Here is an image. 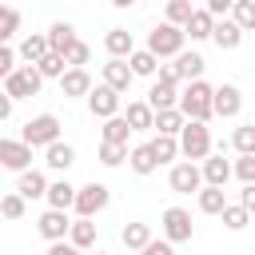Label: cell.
Instances as JSON below:
<instances>
[{
	"label": "cell",
	"instance_id": "52a82bcc",
	"mask_svg": "<svg viewBox=\"0 0 255 255\" xmlns=\"http://www.w3.org/2000/svg\"><path fill=\"white\" fill-rule=\"evenodd\" d=\"M159 227H163V239H167L171 247H175V243H187V239H191V211L167 207L163 219H159Z\"/></svg>",
	"mask_w": 255,
	"mask_h": 255
},
{
	"label": "cell",
	"instance_id": "8d00e7d4",
	"mask_svg": "<svg viewBox=\"0 0 255 255\" xmlns=\"http://www.w3.org/2000/svg\"><path fill=\"white\" fill-rule=\"evenodd\" d=\"M151 151H155V159H159V163H171V159L179 155V139H175V135H163V131H159V135L151 139Z\"/></svg>",
	"mask_w": 255,
	"mask_h": 255
},
{
	"label": "cell",
	"instance_id": "d6986e66",
	"mask_svg": "<svg viewBox=\"0 0 255 255\" xmlns=\"http://www.w3.org/2000/svg\"><path fill=\"white\" fill-rule=\"evenodd\" d=\"M179 104V96H175V84H167V80H155L151 88H147V108L151 112H163V108H175Z\"/></svg>",
	"mask_w": 255,
	"mask_h": 255
},
{
	"label": "cell",
	"instance_id": "277c9868",
	"mask_svg": "<svg viewBox=\"0 0 255 255\" xmlns=\"http://www.w3.org/2000/svg\"><path fill=\"white\" fill-rule=\"evenodd\" d=\"M40 84H44V76L36 72V64H20V68H12V72L4 76V92H8L12 100H32V96L40 92Z\"/></svg>",
	"mask_w": 255,
	"mask_h": 255
},
{
	"label": "cell",
	"instance_id": "7402d4cb",
	"mask_svg": "<svg viewBox=\"0 0 255 255\" xmlns=\"http://www.w3.org/2000/svg\"><path fill=\"white\" fill-rule=\"evenodd\" d=\"M68 243H72V247H80V251L96 247V223H92L88 215H80V219L68 227Z\"/></svg>",
	"mask_w": 255,
	"mask_h": 255
},
{
	"label": "cell",
	"instance_id": "7a4b0ae2",
	"mask_svg": "<svg viewBox=\"0 0 255 255\" xmlns=\"http://www.w3.org/2000/svg\"><path fill=\"white\" fill-rule=\"evenodd\" d=\"M175 139H179V155H187L191 163L211 155V131H207L203 120H183V128H179Z\"/></svg>",
	"mask_w": 255,
	"mask_h": 255
},
{
	"label": "cell",
	"instance_id": "83f0119b",
	"mask_svg": "<svg viewBox=\"0 0 255 255\" xmlns=\"http://www.w3.org/2000/svg\"><path fill=\"white\" fill-rule=\"evenodd\" d=\"M20 60H28V64H36L40 56H48V36H40V32H32V36H24L20 40V52H16Z\"/></svg>",
	"mask_w": 255,
	"mask_h": 255
},
{
	"label": "cell",
	"instance_id": "30bf717a",
	"mask_svg": "<svg viewBox=\"0 0 255 255\" xmlns=\"http://www.w3.org/2000/svg\"><path fill=\"white\" fill-rule=\"evenodd\" d=\"M239 108H243V96H239V88H235V84H219V88L211 92V112H215V116L235 120V116H239Z\"/></svg>",
	"mask_w": 255,
	"mask_h": 255
},
{
	"label": "cell",
	"instance_id": "4dcf8cb0",
	"mask_svg": "<svg viewBox=\"0 0 255 255\" xmlns=\"http://www.w3.org/2000/svg\"><path fill=\"white\" fill-rule=\"evenodd\" d=\"M36 72H40L44 80H60V76L68 72V60H64L60 52H48V56H40V60H36Z\"/></svg>",
	"mask_w": 255,
	"mask_h": 255
},
{
	"label": "cell",
	"instance_id": "f5cc1de1",
	"mask_svg": "<svg viewBox=\"0 0 255 255\" xmlns=\"http://www.w3.org/2000/svg\"><path fill=\"white\" fill-rule=\"evenodd\" d=\"M112 4H116V8H135L139 0H112Z\"/></svg>",
	"mask_w": 255,
	"mask_h": 255
},
{
	"label": "cell",
	"instance_id": "816d5d0a",
	"mask_svg": "<svg viewBox=\"0 0 255 255\" xmlns=\"http://www.w3.org/2000/svg\"><path fill=\"white\" fill-rule=\"evenodd\" d=\"M8 116H12V96H8L4 88H0V124H4Z\"/></svg>",
	"mask_w": 255,
	"mask_h": 255
},
{
	"label": "cell",
	"instance_id": "ffe728a7",
	"mask_svg": "<svg viewBox=\"0 0 255 255\" xmlns=\"http://www.w3.org/2000/svg\"><path fill=\"white\" fill-rule=\"evenodd\" d=\"M128 167H131L135 175H151V171L159 167V159H155L151 143H139V147H131V151H128Z\"/></svg>",
	"mask_w": 255,
	"mask_h": 255
},
{
	"label": "cell",
	"instance_id": "8fae6325",
	"mask_svg": "<svg viewBox=\"0 0 255 255\" xmlns=\"http://www.w3.org/2000/svg\"><path fill=\"white\" fill-rule=\"evenodd\" d=\"M68 227H72V219H68V211H60V207H48V211L36 219V231H40L48 243L68 239Z\"/></svg>",
	"mask_w": 255,
	"mask_h": 255
},
{
	"label": "cell",
	"instance_id": "ab89813d",
	"mask_svg": "<svg viewBox=\"0 0 255 255\" xmlns=\"http://www.w3.org/2000/svg\"><path fill=\"white\" fill-rule=\"evenodd\" d=\"M24 195L20 191H8V195H0V219H20L24 215Z\"/></svg>",
	"mask_w": 255,
	"mask_h": 255
},
{
	"label": "cell",
	"instance_id": "1f68e13d",
	"mask_svg": "<svg viewBox=\"0 0 255 255\" xmlns=\"http://www.w3.org/2000/svg\"><path fill=\"white\" fill-rule=\"evenodd\" d=\"M175 64H179V76H183V80H199L203 68H207V60H203L199 52H179Z\"/></svg>",
	"mask_w": 255,
	"mask_h": 255
},
{
	"label": "cell",
	"instance_id": "f6af8a7d",
	"mask_svg": "<svg viewBox=\"0 0 255 255\" xmlns=\"http://www.w3.org/2000/svg\"><path fill=\"white\" fill-rule=\"evenodd\" d=\"M139 255H175V251H171L167 239H147V243L139 247Z\"/></svg>",
	"mask_w": 255,
	"mask_h": 255
},
{
	"label": "cell",
	"instance_id": "ac0fdd59",
	"mask_svg": "<svg viewBox=\"0 0 255 255\" xmlns=\"http://www.w3.org/2000/svg\"><path fill=\"white\" fill-rule=\"evenodd\" d=\"M211 28H215V16H211L207 8H195V12L187 16V24H183V36H191V40H211Z\"/></svg>",
	"mask_w": 255,
	"mask_h": 255
},
{
	"label": "cell",
	"instance_id": "7bdbcfd3",
	"mask_svg": "<svg viewBox=\"0 0 255 255\" xmlns=\"http://www.w3.org/2000/svg\"><path fill=\"white\" fill-rule=\"evenodd\" d=\"M195 8H191V0H167V24H187V16H191Z\"/></svg>",
	"mask_w": 255,
	"mask_h": 255
},
{
	"label": "cell",
	"instance_id": "ee69618b",
	"mask_svg": "<svg viewBox=\"0 0 255 255\" xmlns=\"http://www.w3.org/2000/svg\"><path fill=\"white\" fill-rule=\"evenodd\" d=\"M231 175H239L243 183H255V151H247V155H239V159L231 163Z\"/></svg>",
	"mask_w": 255,
	"mask_h": 255
},
{
	"label": "cell",
	"instance_id": "7dc6e473",
	"mask_svg": "<svg viewBox=\"0 0 255 255\" xmlns=\"http://www.w3.org/2000/svg\"><path fill=\"white\" fill-rule=\"evenodd\" d=\"M44 255H84V251H80V247H72L68 239H56V243H48V251H44Z\"/></svg>",
	"mask_w": 255,
	"mask_h": 255
},
{
	"label": "cell",
	"instance_id": "836d02e7",
	"mask_svg": "<svg viewBox=\"0 0 255 255\" xmlns=\"http://www.w3.org/2000/svg\"><path fill=\"white\" fill-rule=\"evenodd\" d=\"M120 239H124V247H128V251H139V247L151 239V227H147V223H124Z\"/></svg>",
	"mask_w": 255,
	"mask_h": 255
},
{
	"label": "cell",
	"instance_id": "e575fe53",
	"mask_svg": "<svg viewBox=\"0 0 255 255\" xmlns=\"http://www.w3.org/2000/svg\"><path fill=\"white\" fill-rule=\"evenodd\" d=\"M231 20L239 24V32H255V0H235L231 4Z\"/></svg>",
	"mask_w": 255,
	"mask_h": 255
},
{
	"label": "cell",
	"instance_id": "484cf974",
	"mask_svg": "<svg viewBox=\"0 0 255 255\" xmlns=\"http://www.w3.org/2000/svg\"><path fill=\"white\" fill-rule=\"evenodd\" d=\"M44 199H48V207H60V211H68V207H72V199H76V187H72L68 179H56V183H48Z\"/></svg>",
	"mask_w": 255,
	"mask_h": 255
},
{
	"label": "cell",
	"instance_id": "b9f144b4",
	"mask_svg": "<svg viewBox=\"0 0 255 255\" xmlns=\"http://www.w3.org/2000/svg\"><path fill=\"white\" fill-rule=\"evenodd\" d=\"M231 143H235V151H239V155H247V151H255V124H243V128H235V135H231Z\"/></svg>",
	"mask_w": 255,
	"mask_h": 255
},
{
	"label": "cell",
	"instance_id": "7c38bea8",
	"mask_svg": "<svg viewBox=\"0 0 255 255\" xmlns=\"http://www.w3.org/2000/svg\"><path fill=\"white\" fill-rule=\"evenodd\" d=\"M0 167H8V171L32 167V147L24 139H0Z\"/></svg>",
	"mask_w": 255,
	"mask_h": 255
},
{
	"label": "cell",
	"instance_id": "4316f807",
	"mask_svg": "<svg viewBox=\"0 0 255 255\" xmlns=\"http://www.w3.org/2000/svg\"><path fill=\"white\" fill-rule=\"evenodd\" d=\"M195 199H199V211H203V215H219L223 203H227V199H223V187H215V183H203V187L195 191Z\"/></svg>",
	"mask_w": 255,
	"mask_h": 255
},
{
	"label": "cell",
	"instance_id": "ba28073f",
	"mask_svg": "<svg viewBox=\"0 0 255 255\" xmlns=\"http://www.w3.org/2000/svg\"><path fill=\"white\" fill-rule=\"evenodd\" d=\"M167 183H171V191H179V195H191V191H199V187H203V171H199V163L183 159V163H175V167H171Z\"/></svg>",
	"mask_w": 255,
	"mask_h": 255
},
{
	"label": "cell",
	"instance_id": "44dd1931",
	"mask_svg": "<svg viewBox=\"0 0 255 255\" xmlns=\"http://www.w3.org/2000/svg\"><path fill=\"white\" fill-rule=\"evenodd\" d=\"M16 191H20L24 199H40V195L48 191V179H44V171H36V167H24V171H20V183H16Z\"/></svg>",
	"mask_w": 255,
	"mask_h": 255
},
{
	"label": "cell",
	"instance_id": "e0dca14e",
	"mask_svg": "<svg viewBox=\"0 0 255 255\" xmlns=\"http://www.w3.org/2000/svg\"><path fill=\"white\" fill-rule=\"evenodd\" d=\"M44 163H48L52 171H68V167L76 163V147H72V143H64V139H56V143H48V147H44Z\"/></svg>",
	"mask_w": 255,
	"mask_h": 255
},
{
	"label": "cell",
	"instance_id": "f35d334b",
	"mask_svg": "<svg viewBox=\"0 0 255 255\" xmlns=\"http://www.w3.org/2000/svg\"><path fill=\"white\" fill-rule=\"evenodd\" d=\"M124 159H128V143H108V139L100 143V163L104 167H120Z\"/></svg>",
	"mask_w": 255,
	"mask_h": 255
},
{
	"label": "cell",
	"instance_id": "f546056e",
	"mask_svg": "<svg viewBox=\"0 0 255 255\" xmlns=\"http://www.w3.org/2000/svg\"><path fill=\"white\" fill-rule=\"evenodd\" d=\"M151 128L163 131V135H179V128H183V112H179V108H163V112H155Z\"/></svg>",
	"mask_w": 255,
	"mask_h": 255
},
{
	"label": "cell",
	"instance_id": "681fc988",
	"mask_svg": "<svg viewBox=\"0 0 255 255\" xmlns=\"http://www.w3.org/2000/svg\"><path fill=\"white\" fill-rule=\"evenodd\" d=\"M239 203H243L247 211H255V183H243V191H239Z\"/></svg>",
	"mask_w": 255,
	"mask_h": 255
},
{
	"label": "cell",
	"instance_id": "603a6c76",
	"mask_svg": "<svg viewBox=\"0 0 255 255\" xmlns=\"http://www.w3.org/2000/svg\"><path fill=\"white\" fill-rule=\"evenodd\" d=\"M44 36H48V52H60V56H64V52H68V44L76 40V28H72L68 20H56Z\"/></svg>",
	"mask_w": 255,
	"mask_h": 255
},
{
	"label": "cell",
	"instance_id": "6da1fadb",
	"mask_svg": "<svg viewBox=\"0 0 255 255\" xmlns=\"http://www.w3.org/2000/svg\"><path fill=\"white\" fill-rule=\"evenodd\" d=\"M211 92H215V88H211L203 76H199V80H187V88H183V96H179V104H175V108L183 112V120H203V124H207V120L215 116V112H211Z\"/></svg>",
	"mask_w": 255,
	"mask_h": 255
},
{
	"label": "cell",
	"instance_id": "cb8c5ba5",
	"mask_svg": "<svg viewBox=\"0 0 255 255\" xmlns=\"http://www.w3.org/2000/svg\"><path fill=\"white\" fill-rule=\"evenodd\" d=\"M199 171H203V183H215V187H223V183L231 179V163H227L223 155H207Z\"/></svg>",
	"mask_w": 255,
	"mask_h": 255
},
{
	"label": "cell",
	"instance_id": "f907efd6",
	"mask_svg": "<svg viewBox=\"0 0 255 255\" xmlns=\"http://www.w3.org/2000/svg\"><path fill=\"white\" fill-rule=\"evenodd\" d=\"M231 4H235V0H207V12H211V16L219 20L223 12H231Z\"/></svg>",
	"mask_w": 255,
	"mask_h": 255
},
{
	"label": "cell",
	"instance_id": "d590c367",
	"mask_svg": "<svg viewBox=\"0 0 255 255\" xmlns=\"http://www.w3.org/2000/svg\"><path fill=\"white\" fill-rule=\"evenodd\" d=\"M128 135H131V128H128L124 116H108L104 120V139L108 143H128Z\"/></svg>",
	"mask_w": 255,
	"mask_h": 255
},
{
	"label": "cell",
	"instance_id": "db71d44e",
	"mask_svg": "<svg viewBox=\"0 0 255 255\" xmlns=\"http://www.w3.org/2000/svg\"><path fill=\"white\" fill-rule=\"evenodd\" d=\"M92 255H108V251H92Z\"/></svg>",
	"mask_w": 255,
	"mask_h": 255
},
{
	"label": "cell",
	"instance_id": "2e32d148",
	"mask_svg": "<svg viewBox=\"0 0 255 255\" xmlns=\"http://www.w3.org/2000/svg\"><path fill=\"white\" fill-rule=\"evenodd\" d=\"M92 92V76L88 68H68L60 76V96H88Z\"/></svg>",
	"mask_w": 255,
	"mask_h": 255
},
{
	"label": "cell",
	"instance_id": "4fadbf2b",
	"mask_svg": "<svg viewBox=\"0 0 255 255\" xmlns=\"http://www.w3.org/2000/svg\"><path fill=\"white\" fill-rule=\"evenodd\" d=\"M211 40H215V48H219V52H235V48L243 44V32H239V24H235V20H215Z\"/></svg>",
	"mask_w": 255,
	"mask_h": 255
},
{
	"label": "cell",
	"instance_id": "5bb4252c",
	"mask_svg": "<svg viewBox=\"0 0 255 255\" xmlns=\"http://www.w3.org/2000/svg\"><path fill=\"white\" fill-rule=\"evenodd\" d=\"M131 80H135V76H131L128 60H116V56H112V60L104 64V84H108V88H116L120 96H124V92L131 88Z\"/></svg>",
	"mask_w": 255,
	"mask_h": 255
},
{
	"label": "cell",
	"instance_id": "bcb514c9",
	"mask_svg": "<svg viewBox=\"0 0 255 255\" xmlns=\"http://www.w3.org/2000/svg\"><path fill=\"white\" fill-rule=\"evenodd\" d=\"M12 68H16V52H12L8 44H0V80H4Z\"/></svg>",
	"mask_w": 255,
	"mask_h": 255
},
{
	"label": "cell",
	"instance_id": "3957f363",
	"mask_svg": "<svg viewBox=\"0 0 255 255\" xmlns=\"http://www.w3.org/2000/svg\"><path fill=\"white\" fill-rule=\"evenodd\" d=\"M183 40H187L183 28L163 20V24H155L151 36H147V52H155L159 60H167V56H179V52H183Z\"/></svg>",
	"mask_w": 255,
	"mask_h": 255
},
{
	"label": "cell",
	"instance_id": "d6a6232c",
	"mask_svg": "<svg viewBox=\"0 0 255 255\" xmlns=\"http://www.w3.org/2000/svg\"><path fill=\"white\" fill-rule=\"evenodd\" d=\"M219 219H223V227H227V231H243V227H247V219H251V211H247L243 203H223Z\"/></svg>",
	"mask_w": 255,
	"mask_h": 255
},
{
	"label": "cell",
	"instance_id": "60d3db41",
	"mask_svg": "<svg viewBox=\"0 0 255 255\" xmlns=\"http://www.w3.org/2000/svg\"><path fill=\"white\" fill-rule=\"evenodd\" d=\"M64 60H68V68H84V64L92 60V48H88L84 40H72L68 52H64Z\"/></svg>",
	"mask_w": 255,
	"mask_h": 255
},
{
	"label": "cell",
	"instance_id": "9a60e30c",
	"mask_svg": "<svg viewBox=\"0 0 255 255\" xmlns=\"http://www.w3.org/2000/svg\"><path fill=\"white\" fill-rule=\"evenodd\" d=\"M104 48H108V56H116V60H128V56L135 52V40H131V32H128V28H108V36H104Z\"/></svg>",
	"mask_w": 255,
	"mask_h": 255
},
{
	"label": "cell",
	"instance_id": "9c48e42d",
	"mask_svg": "<svg viewBox=\"0 0 255 255\" xmlns=\"http://www.w3.org/2000/svg\"><path fill=\"white\" fill-rule=\"evenodd\" d=\"M88 108H92V116H100V120L120 116V92L108 88V84H96V88L88 92Z\"/></svg>",
	"mask_w": 255,
	"mask_h": 255
},
{
	"label": "cell",
	"instance_id": "c3c4849f",
	"mask_svg": "<svg viewBox=\"0 0 255 255\" xmlns=\"http://www.w3.org/2000/svg\"><path fill=\"white\" fill-rule=\"evenodd\" d=\"M159 80H167V84H179L183 76H179V64H159Z\"/></svg>",
	"mask_w": 255,
	"mask_h": 255
},
{
	"label": "cell",
	"instance_id": "f1b7e54d",
	"mask_svg": "<svg viewBox=\"0 0 255 255\" xmlns=\"http://www.w3.org/2000/svg\"><path fill=\"white\" fill-rule=\"evenodd\" d=\"M128 68H131V76H155V72H159V56L147 52V48H143V52H131V56H128Z\"/></svg>",
	"mask_w": 255,
	"mask_h": 255
},
{
	"label": "cell",
	"instance_id": "74e56055",
	"mask_svg": "<svg viewBox=\"0 0 255 255\" xmlns=\"http://www.w3.org/2000/svg\"><path fill=\"white\" fill-rule=\"evenodd\" d=\"M16 32H20V12L8 8V4H0V44H8Z\"/></svg>",
	"mask_w": 255,
	"mask_h": 255
},
{
	"label": "cell",
	"instance_id": "8992f818",
	"mask_svg": "<svg viewBox=\"0 0 255 255\" xmlns=\"http://www.w3.org/2000/svg\"><path fill=\"white\" fill-rule=\"evenodd\" d=\"M112 203V191L104 187V183H84V187H76V199H72V207H76V215H100L104 207Z\"/></svg>",
	"mask_w": 255,
	"mask_h": 255
},
{
	"label": "cell",
	"instance_id": "5b68a950",
	"mask_svg": "<svg viewBox=\"0 0 255 255\" xmlns=\"http://www.w3.org/2000/svg\"><path fill=\"white\" fill-rule=\"evenodd\" d=\"M20 139H24L28 147H48V143H56V139H60V120H56L52 112L32 116V120L24 124V131H20Z\"/></svg>",
	"mask_w": 255,
	"mask_h": 255
},
{
	"label": "cell",
	"instance_id": "d4e9b609",
	"mask_svg": "<svg viewBox=\"0 0 255 255\" xmlns=\"http://www.w3.org/2000/svg\"><path fill=\"white\" fill-rule=\"evenodd\" d=\"M124 120H128V128H131V131H143V128H151L155 112L147 108V100H131V104H128V112H124Z\"/></svg>",
	"mask_w": 255,
	"mask_h": 255
}]
</instances>
